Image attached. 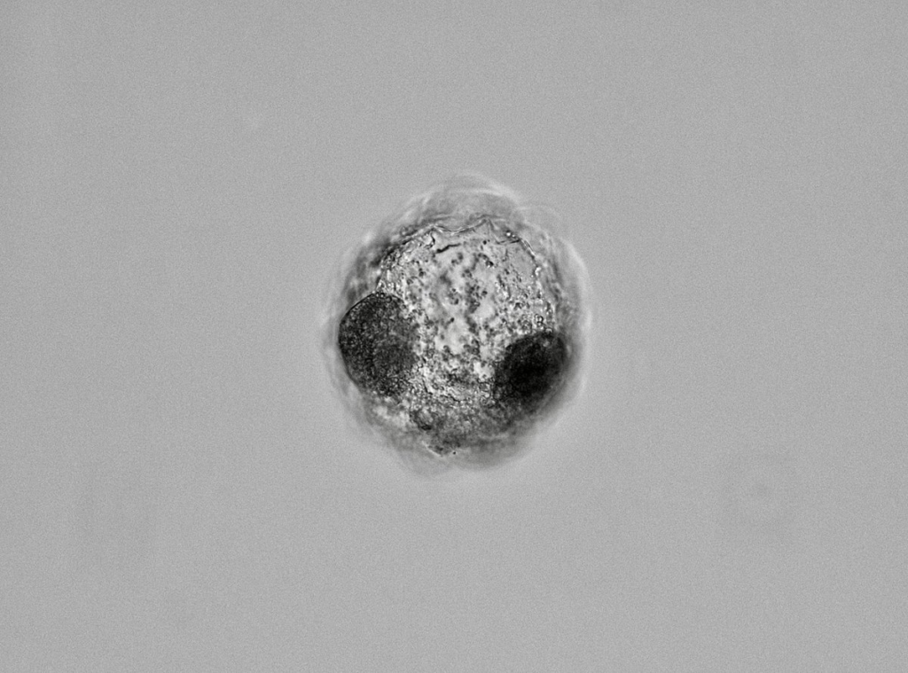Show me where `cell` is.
<instances>
[{
  "instance_id": "cell-1",
  "label": "cell",
  "mask_w": 908,
  "mask_h": 673,
  "mask_svg": "<svg viewBox=\"0 0 908 673\" xmlns=\"http://www.w3.org/2000/svg\"><path fill=\"white\" fill-rule=\"evenodd\" d=\"M419 330L403 301L372 294L342 318L338 344L349 378L361 388L389 395L406 380L417 359Z\"/></svg>"
}]
</instances>
